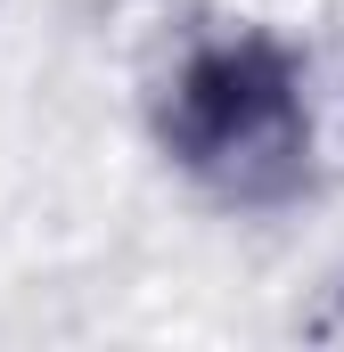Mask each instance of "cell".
<instances>
[{
	"instance_id": "obj_1",
	"label": "cell",
	"mask_w": 344,
	"mask_h": 352,
	"mask_svg": "<svg viewBox=\"0 0 344 352\" xmlns=\"http://www.w3.org/2000/svg\"><path fill=\"white\" fill-rule=\"evenodd\" d=\"M156 156L222 213H287L320 180V98L303 50L255 25H197L148 90Z\"/></svg>"
}]
</instances>
